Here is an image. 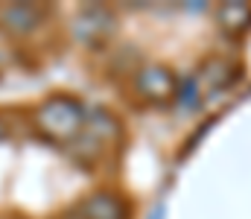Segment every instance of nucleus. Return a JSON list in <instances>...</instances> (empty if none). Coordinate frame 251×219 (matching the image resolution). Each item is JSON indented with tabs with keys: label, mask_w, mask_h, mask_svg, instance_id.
<instances>
[{
	"label": "nucleus",
	"mask_w": 251,
	"mask_h": 219,
	"mask_svg": "<svg viewBox=\"0 0 251 219\" xmlns=\"http://www.w3.org/2000/svg\"><path fill=\"white\" fill-rule=\"evenodd\" d=\"M137 88L149 99H170L176 94V79H173V73L164 71V68H146L137 76Z\"/></svg>",
	"instance_id": "7ed1b4c3"
},
{
	"label": "nucleus",
	"mask_w": 251,
	"mask_h": 219,
	"mask_svg": "<svg viewBox=\"0 0 251 219\" xmlns=\"http://www.w3.org/2000/svg\"><path fill=\"white\" fill-rule=\"evenodd\" d=\"M41 21H44V9L32 3H12L0 9V29H6L9 35H26Z\"/></svg>",
	"instance_id": "f03ea898"
},
{
	"label": "nucleus",
	"mask_w": 251,
	"mask_h": 219,
	"mask_svg": "<svg viewBox=\"0 0 251 219\" xmlns=\"http://www.w3.org/2000/svg\"><path fill=\"white\" fill-rule=\"evenodd\" d=\"M35 126L47 141H59V144H73L79 138V132L85 129L82 120V105L70 97H50L35 108Z\"/></svg>",
	"instance_id": "f257e3e1"
},
{
	"label": "nucleus",
	"mask_w": 251,
	"mask_h": 219,
	"mask_svg": "<svg viewBox=\"0 0 251 219\" xmlns=\"http://www.w3.org/2000/svg\"><path fill=\"white\" fill-rule=\"evenodd\" d=\"M3 135H6V126H3V120H0V138H3Z\"/></svg>",
	"instance_id": "423d86ee"
},
{
	"label": "nucleus",
	"mask_w": 251,
	"mask_h": 219,
	"mask_svg": "<svg viewBox=\"0 0 251 219\" xmlns=\"http://www.w3.org/2000/svg\"><path fill=\"white\" fill-rule=\"evenodd\" d=\"M85 219H123V202L114 193H94L82 205Z\"/></svg>",
	"instance_id": "20e7f679"
},
{
	"label": "nucleus",
	"mask_w": 251,
	"mask_h": 219,
	"mask_svg": "<svg viewBox=\"0 0 251 219\" xmlns=\"http://www.w3.org/2000/svg\"><path fill=\"white\" fill-rule=\"evenodd\" d=\"M67 219H85V217H82V214H79V217H67Z\"/></svg>",
	"instance_id": "0eeeda50"
},
{
	"label": "nucleus",
	"mask_w": 251,
	"mask_h": 219,
	"mask_svg": "<svg viewBox=\"0 0 251 219\" xmlns=\"http://www.w3.org/2000/svg\"><path fill=\"white\" fill-rule=\"evenodd\" d=\"M219 15H231V21H228V24H222L225 29L246 26V24L251 21V9H249V6H237V3H228V6H222V9H219Z\"/></svg>",
	"instance_id": "39448f33"
}]
</instances>
